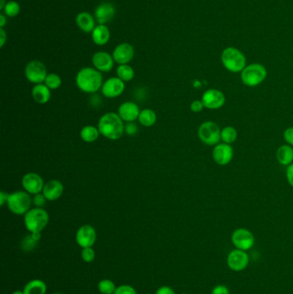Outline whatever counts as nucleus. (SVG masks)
<instances>
[{
    "label": "nucleus",
    "mask_w": 293,
    "mask_h": 294,
    "mask_svg": "<svg viewBox=\"0 0 293 294\" xmlns=\"http://www.w3.org/2000/svg\"><path fill=\"white\" fill-rule=\"evenodd\" d=\"M97 127L100 134L110 140L120 139L125 133L124 122L119 115L114 112L104 114L100 118Z\"/></svg>",
    "instance_id": "obj_1"
},
{
    "label": "nucleus",
    "mask_w": 293,
    "mask_h": 294,
    "mask_svg": "<svg viewBox=\"0 0 293 294\" xmlns=\"http://www.w3.org/2000/svg\"><path fill=\"white\" fill-rule=\"evenodd\" d=\"M76 85L85 93H96L103 85L102 72L96 68H82L76 76Z\"/></svg>",
    "instance_id": "obj_2"
},
{
    "label": "nucleus",
    "mask_w": 293,
    "mask_h": 294,
    "mask_svg": "<svg viewBox=\"0 0 293 294\" xmlns=\"http://www.w3.org/2000/svg\"><path fill=\"white\" fill-rule=\"evenodd\" d=\"M221 61L225 69L231 72H242L246 66V57L239 49L229 47L224 49L221 54Z\"/></svg>",
    "instance_id": "obj_3"
},
{
    "label": "nucleus",
    "mask_w": 293,
    "mask_h": 294,
    "mask_svg": "<svg viewBox=\"0 0 293 294\" xmlns=\"http://www.w3.org/2000/svg\"><path fill=\"white\" fill-rule=\"evenodd\" d=\"M268 76V71L264 65L253 63L246 65L241 72L242 84L248 87H256L261 85Z\"/></svg>",
    "instance_id": "obj_4"
},
{
    "label": "nucleus",
    "mask_w": 293,
    "mask_h": 294,
    "mask_svg": "<svg viewBox=\"0 0 293 294\" xmlns=\"http://www.w3.org/2000/svg\"><path fill=\"white\" fill-rule=\"evenodd\" d=\"M49 222V215L43 208L34 207L24 215V225L29 232H41Z\"/></svg>",
    "instance_id": "obj_5"
},
{
    "label": "nucleus",
    "mask_w": 293,
    "mask_h": 294,
    "mask_svg": "<svg viewBox=\"0 0 293 294\" xmlns=\"http://www.w3.org/2000/svg\"><path fill=\"white\" fill-rule=\"evenodd\" d=\"M26 191H16L9 194L7 200L8 209L16 215H25L31 209L32 197Z\"/></svg>",
    "instance_id": "obj_6"
},
{
    "label": "nucleus",
    "mask_w": 293,
    "mask_h": 294,
    "mask_svg": "<svg viewBox=\"0 0 293 294\" xmlns=\"http://www.w3.org/2000/svg\"><path fill=\"white\" fill-rule=\"evenodd\" d=\"M198 136L204 144L216 145L221 140V130L215 122H205L199 126Z\"/></svg>",
    "instance_id": "obj_7"
},
{
    "label": "nucleus",
    "mask_w": 293,
    "mask_h": 294,
    "mask_svg": "<svg viewBox=\"0 0 293 294\" xmlns=\"http://www.w3.org/2000/svg\"><path fill=\"white\" fill-rule=\"evenodd\" d=\"M26 79L34 85L43 84L48 76L45 65L40 60H31L26 65L24 70Z\"/></svg>",
    "instance_id": "obj_8"
},
{
    "label": "nucleus",
    "mask_w": 293,
    "mask_h": 294,
    "mask_svg": "<svg viewBox=\"0 0 293 294\" xmlns=\"http://www.w3.org/2000/svg\"><path fill=\"white\" fill-rule=\"evenodd\" d=\"M231 242L236 249L248 251L253 248L255 237L249 230L238 228L235 230L231 235Z\"/></svg>",
    "instance_id": "obj_9"
},
{
    "label": "nucleus",
    "mask_w": 293,
    "mask_h": 294,
    "mask_svg": "<svg viewBox=\"0 0 293 294\" xmlns=\"http://www.w3.org/2000/svg\"><path fill=\"white\" fill-rule=\"evenodd\" d=\"M227 266L234 272L243 271L249 263V256L247 252L241 249H233L227 256Z\"/></svg>",
    "instance_id": "obj_10"
},
{
    "label": "nucleus",
    "mask_w": 293,
    "mask_h": 294,
    "mask_svg": "<svg viewBox=\"0 0 293 294\" xmlns=\"http://www.w3.org/2000/svg\"><path fill=\"white\" fill-rule=\"evenodd\" d=\"M22 185L24 191L29 193V195H34L43 193L45 182L37 173L29 172L23 175Z\"/></svg>",
    "instance_id": "obj_11"
},
{
    "label": "nucleus",
    "mask_w": 293,
    "mask_h": 294,
    "mask_svg": "<svg viewBox=\"0 0 293 294\" xmlns=\"http://www.w3.org/2000/svg\"><path fill=\"white\" fill-rule=\"evenodd\" d=\"M201 101L208 109H219L225 105V94L217 89H209L203 94Z\"/></svg>",
    "instance_id": "obj_12"
},
{
    "label": "nucleus",
    "mask_w": 293,
    "mask_h": 294,
    "mask_svg": "<svg viewBox=\"0 0 293 294\" xmlns=\"http://www.w3.org/2000/svg\"><path fill=\"white\" fill-rule=\"evenodd\" d=\"M101 91L107 98H115L122 95L125 91V82H123L118 77H113L103 83Z\"/></svg>",
    "instance_id": "obj_13"
},
{
    "label": "nucleus",
    "mask_w": 293,
    "mask_h": 294,
    "mask_svg": "<svg viewBox=\"0 0 293 294\" xmlns=\"http://www.w3.org/2000/svg\"><path fill=\"white\" fill-rule=\"evenodd\" d=\"M76 241L83 249L93 246L97 241L96 229L90 225L82 226L76 233Z\"/></svg>",
    "instance_id": "obj_14"
},
{
    "label": "nucleus",
    "mask_w": 293,
    "mask_h": 294,
    "mask_svg": "<svg viewBox=\"0 0 293 294\" xmlns=\"http://www.w3.org/2000/svg\"><path fill=\"white\" fill-rule=\"evenodd\" d=\"M233 148L231 146V144L225 143L216 144L213 150L214 162L221 166L230 164L233 159Z\"/></svg>",
    "instance_id": "obj_15"
},
{
    "label": "nucleus",
    "mask_w": 293,
    "mask_h": 294,
    "mask_svg": "<svg viewBox=\"0 0 293 294\" xmlns=\"http://www.w3.org/2000/svg\"><path fill=\"white\" fill-rule=\"evenodd\" d=\"M112 56L114 58V62L117 64L127 65L134 59V47L129 43H120L114 48Z\"/></svg>",
    "instance_id": "obj_16"
},
{
    "label": "nucleus",
    "mask_w": 293,
    "mask_h": 294,
    "mask_svg": "<svg viewBox=\"0 0 293 294\" xmlns=\"http://www.w3.org/2000/svg\"><path fill=\"white\" fill-rule=\"evenodd\" d=\"M92 64L101 72H108L114 67V58L107 52H97L92 57Z\"/></svg>",
    "instance_id": "obj_17"
},
{
    "label": "nucleus",
    "mask_w": 293,
    "mask_h": 294,
    "mask_svg": "<svg viewBox=\"0 0 293 294\" xmlns=\"http://www.w3.org/2000/svg\"><path fill=\"white\" fill-rule=\"evenodd\" d=\"M140 109L137 103L134 102H125L120 105L118 108V115L123 122H134L138 120Z\"/></svg>",
    "instance_id": "obj_18"
},
{
    "label": "nucleus",
    "mask_w": 293,
    "mask_h": 294,
    "mask_svg": "<svg viewBox=\"0 0 293 294\" xmlns=\"http://www.w3.org/2000/svg\"><path fill=\"white\" fill-rule=\"evenodd\" d=\"M64 192V185L61 181L53 179L46 182L43 194L49 201H54L60 199Z\"/></svg>",
    "instance_id": "obj_19"
},
{
    "label": "nucleus",
    "mask_w": 293,
    "mask_h": 294,
    "mask_svg": "<svg viewBox=\"0 0 293 294\" xmlns=\"http://www.w3.org/2000/svg\"><path fill=\"white\" fill-rule=\"evenodd\" d=\"M115 8L111 3H103L97 6L95 11V17L97 23L105 25L114 18Z\"/></svg>",
    "instance_id": "obj_20"
},
{
    "label": "nucleus",
    "mask_w": 293,
    "mask_h": 294,
    "mask_svg": "<svg viewBox=\"0 0 293 294\" xmlns=\"http://www.w3.org/2000/svg\"><path fill=\"white\" fill-rule=\"evenodd\" d=\"M31 94L33 99L39 104H46L51 99V90L45 84L34 85Z\"/></svg>",
    "instance_id": "obj_21"
},
{
    "label": "nucleus",
    "mask_w": 293,
    "mask_h": 294,
    "mask_svg": "<svg viewBox=\"0 0 293 294\" xmlns=\"http://www.w3.org/2000/svg\"><path fill=\"white\" fill-rule=\"evenodd\" d=\"M77 27L86 33H91L96 28V21L94 17L86 12H80L76 17Z\"/></svg>",
    "instance_id": "obj_22"
},
{
    "label": "nucleus",
    "mask_w": 293,
    "mask_h": 294,
    "mask_svg": "<svg viewBox=\"0 0 293 294\" xmlns=\"http://www.w3.org/2000/svg\"><path fill=\"white\" fill-rule=\"evenodd\" d=\"M110 39V31L108 27L103 24L96 26L92 31V41L98 46L106 45Z\"/></svg>",
    "instance_id": "obj_23"
},
{
    "label": "nucleus",
    "mask_w": 293,
    "mask_h": 294,
    "mask_svg": "<svg viewBox=\"0 0 293 294\" xmlns=\"http://www.w3.org/2000/svg\"><path fill=\"white\" fill-rule=\"evenodd\" d=\"M276 159L279 164L288 166L293 163V148L290 144H283L277 150Z\"/></svg>",
    "instance_id": "obj_24"
},
{
    "label": "nucleus",
    "mask_w": 293,
    "mask_h": 294,
    "mask_svg": "<svg viewBox=\"0 0 293 294\" xmlns=\"http://www.w3.org/2000/svg\"><path fill=\"white\" fill-rule=\"evenodd\" d=\"M100 135L101 134L98 130V127L92 126V125L86 126L80 131V138L86 143H93L97 141Z\"/></svg>",
    "instance_id": "obj_25"
},
{
    "label": "nucleus",
    "mask_w": 293,
    "mask_h": 294,
    "mask_svg": "<svg viewBox=\"0 0 293 294\" xmlns=\"http://www.w3.org/2000/svg\"><path fill=\"white\" fill-rule=\"evenodd\" d=\"M40 238H41L40 232H30V234L27 235L21 243V247L23 251H32L35 247L37 246Z\"/></svg>",
    "instance_id": "obj_26"
},
{
    "label": "nucleus",
    "mask_w": 293,
    "mask_h": 294,
    "mask_svg": "<svg viewBox=\"0 0 293 294\" xmlns=\"http://www.w3.org/2000/svg\"><path fill=\"white\" fill-rule=\"evenodd\" d=\"M47 285L40 280H33L26 284L23 289L24 294H46Z\"/></svg>",
    "instance_id": "obj_27"
},
{
    "label": "nucleus",
    "mask_w": 293,
    "mask_h": 294,
    "mask_svg": "<svg viewBox=\"0 0 293 294\" xmlns=\"http://www.w3.org/2000/svg\"><path fill=\"white\" fill-rule=\"evenodd\" d=\"M138 120L143 127H152L157 122V115L151 108H145L140 111Z\"/></svg>",
    "instance_id": "obj_28"
},
{
    "label": "nucleus",
    "mask_w": 293,
    "mask_h": 294,
    "mask_svg": "<svg viewBox=\"0 0 293 294\" xmlns=\"http://www.w3.org/2000/svg\"><path fill=\"white\" fill-rule=\"evenodd\" d=\"M117 77L122 80L123 82H129L134 80V68L131 65H119L116 69Z\"/></svg>",
    "instance_id": "obj_29"
},
{
    "label": "nucleus",
    "mask_w": 293,
    "mask_h": 294,
    "mask_svg": "<svg viewBox=\"0 0 293 294\" xmlns=\"http://www.w3.org/2000/svg\"><path fill=\"white\" fill-rule=\"evenodd\" d=\"M237 131L236 128L231 126H227L221 130V140L223 143L231 144L237 139Z\"/></svg>",
    "instance_id": "obj_30"
},
{
    "label": "nucleus",
    "mask_w": 293,
    "mask_h": 294,
    "mask_svg": "<svg viewBox=\"0 0 293 294\" xmlns=\"http://www.w3.org/2000/svg\"><path fill=\"white\" fill-rule=\"evenodd\" d=\"M43 84H45L50 90H57L62 85V80L58 74H49Z\"/></svg>",
    "instance_id": "obj_31"
},
{
    "label": "nucleus",
    "mask_w": 293,
    "mask_h": 294,
    "mask_svg": "<svg viewBox=\"0 0 293 294\" xmlns=\"http://www.w3.org/2000/svg\"><path fill=\"white\" fill-rule=\"evenodd\" d=\"M20 10V5L16 1L12 0V1H9L6 3L3 11L7 17H17V15L19 14Z\"/></svg>",
    "instance_id": "obj_32"
},
{
    "label": "nucleus",
    "mask_w": 293,
    "mask_h": 294,
    "mask_svg": "<svg viewBox=\"0 0 293 294\" xmlns=\"http://www.w3.org/2000/svg\"><path fill=\"white\" fill-rule=\"evenodd\" d=\"M98 289L102 294H114L116 287L112 280H103L98 284Z\"/></svg>",
    "instance_id": "obj_33"
},
{
    "label": "nucleus",
    "mask_w": 293,
    "mask_h": 294,
    "mask_svg": "<svg viewBox=\"0 0 293 294\" xmlns=\"http://www.w3.org/2000/svg\"><path fill=\"white\" fill-rule=\"evenodd\" d=\"M81 255L86 263H91L94 261L95 258H96V253H95L94 249H92L91 247H89V248H83Z\"/></svg>",
    "instance_id": "obj_34"
},
{
    "label": "nucleus",
    "mask_w": 293,
    "mask_h": 294,
    "mask_svg": "<svg viewBox=\"0 0 293 294\" xmlns=\"http://www.w3.org/2000/svg\"><path fill=\"white\" fill-rule=\"evenodd\" d=\"M48 201V200L46 199L45 196L43 195V193H40V194H37V195H34L32 198V203L35 207H40V208H43L46 205V202Z\"/></svg>",
    "instance_id": "obj_35"
},
{
    "label": "nucleus",
    "mask_w": 293,
    "mask_h": 294,
    "mask_svg": "<svg viewBox=\"0 0 293 294\" xmlns=\"http://www.w3.org/2000/svg\"><path fill=\"white\" fill-rule=\"evenodd\" d=\"M114 294H137V291L133 286L123 285L118 286Z\"/></svg>",
    "instance_id": "obj_36"
},
{
    "label": "nucleus",
    "mask_w": 293,
    "mask_h": 294,
    "mask_svg": "<svg viewBox=\"0 0 293 294\" xmlns=\"http://www.w3.org/2000/svg\"><path fill=\"white\" fill-rule=\"evenodd\" d=\"M138 125L134 122H127V124L125 125V134H128L129 136H134L138 133Z\"/></svg>",
    "instance_id": "obj_37"
},
{
    "label": "nucleus",
    "mask_w": 293,
    "mask_h": 294,
    "mask_svg": "<svg viewBox=\"0 0 293 294\" xmlns=\"http://www.w3.org/2000/svg\"><path fill=\"white\" fill-rule=\"evenodd\" d=\"M204 104H203L201 100H194V102H192L190 105V109L192 112L194 113H199L203 111L204 108Z\"/></svg>",
    "instance_id": "obj_38"
},
{
    "label": "nucleus",
    "mask_w": 293,
    "mask_h": 294,
    "mask_svg": "<svg viewBox=\"0 0 293 294\" xmlns=\"http://www.w3.org/2000/svg\"><path fill=\"white\" fill-rule=\"evenodd\" d=\"M212 294H231V291L225 285H218L212 290Z\"/></svg>",
    "instance_id": "obj_39"
},
{
    "label": "nucleus",
    "mask_w": 293,
    "mask_h": 294,
    "mask_svg": "<svg viewBox=\"0 0 293 294\" xmlns=\"http://www.w3.org/2000/svg\"><path fill=\"white\" fill-rule=\"evenodd\" d=\"M284 139L288 144L293 146V127H288L284 132Z\"/></svg>",
    "instance_id": "obj_40"
},
{
    "label": "nucleus",
    "mask_w": 293,
    "mask_h": 294,
    "mask_svg": "<svg viewBox=\"0 0 293 294\" xmlns=\"http://www.w3.org/2000/svg\"><path fill=\"white\" fill-rule=\"evenodd\" d=\"M285 175H286L288 183L293 187V163L288 165L285 170Z\"/></svg>",
    "instance_id": "obj_41"
},
{
    "label": "nucleus",
    "mask_w": 293,
    "mask_h": 294,
    "mask_svg": "<svg viewBox=\"0 0 293 294\" xmlns=\"http://www.w3.org/2000/svg\"><path fill=\"white\" fill-rule=\"evenodd\" d=\"M156 294H176L173 289L171 288L170 286H162L157 290Z\"/></svg>",
    "instance_id": "obj_42"
},
{
    "label": "nucleus",
    "mask_w": 293,
    "mask_h": 294,
    "mask_svg": "<svg viewBox=\"0 0 293 294\" xmlns=\"http://www.w3.org/2000/svg\"><path fill=\"white\" fill-rule=\"evenodd\" d=\"M7 41V34L4 28H0V47L3 48Z\"/></svg>",
    "instance_id": "obj_43"
},
{
    "label": "nucleus",
    "mask_w": 293,
    "mask_h": 294,
    "mask_svg": "<svg viewBox=\"0 0 293 294\" xmlns=\"http://www.w3.org/2000/svg\"><path fill=\"white\" fill-rule=\"evenodd\" d=\"M9 194L2 192L0 193V205L3 207L5 204L7 203V200H8Z\"/></svg>",
    "instance_id": "obj_44"
},
{
    "label": "nucleus",
    "mask_w": 293,
    "mask_h": 294,
    "mask_svg": "<svg viewBox=\"0 0 293 294\" xmlns=\"http://www.w3.org/2000/svg\"><path fill=\"white\" fill-rule=\"evenodd\" d=\"M7 23L6 16L4 14L0 15V28H4Z\"/></svg>",
    "instance_id": "obj_45"
},
{
    "label": "nucleus",
    "mask_w": 293,
    "mask_h": 294,
    "mask_svg": "<svg viewBox=\"0 0 293 294\" xmlns=\"http://www.w3.org/2000/svg\"><path fill=\"white\" fill-rule=\"evenodd\" d=\"M6 5V0H0V10H1V11H3Z\"/></svg>",
    "instance_id": "obj_46"
},
{
    "label": "nucleus",
    "mask_w": 293,
    "mask_h": 294,
    "mask_svg": "<svg viewBox=\"0 0 293 294\" xmlns=\"http://www.w3.org/2000/svg\"><path fill=\"white\" fill-rule=\"evenodd\" d=\"M12 294H24V292H23V291H16Z\"/></svg>",
    "instance_id": "obj_47"
},
{
    "label": "nucleus",
    "mask_w": 293,
    "mask_h": 294,
    "mask_svg": "<svg viewBox=\"0 0 293 294\" xmlns=\"http://www.w3.org/2000/svg\"><path fill=\"white\" fill-rule=\"evenodd\" d=\"M54 294H62V293H54Z\"/></svg>",
    "instance_id": "obj_48"
},
{
    "label": "nucleus",
    "mask_w": 293,
    "mask_h": 294,
    "mask_svg": "<svg viewBox=\"0 0 293 294\" xmlns=\"http://www.w3.org/2000/svg\"><path fill=\"white\" fill-rule=\"evenodd\" d=\"M182 294H188V293H182Z\"/></svg>",
    "instance_id": "obj_49"
}]
</instances>
